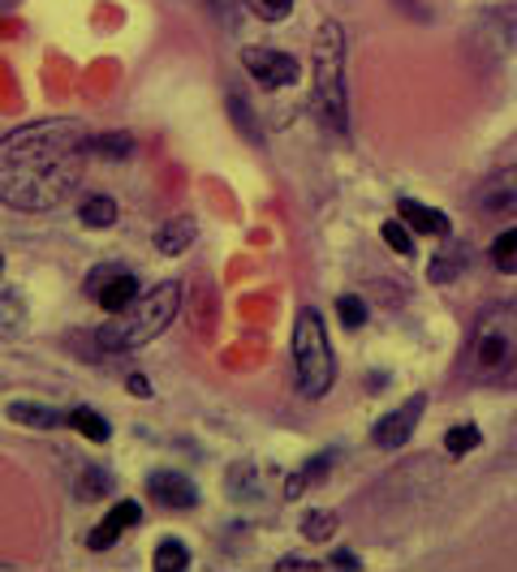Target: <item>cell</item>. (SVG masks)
Wrapping results in <instances>:
<instances>
[{
	"mask_svg": "<svg viewBox=\"0 0 517 572\" xmlns=\"http://www.w3.org/2000/svg\"><path fill=\"white\" fill-rule=\"evenodd\" d=\"M87 125L57 116L0 139V198L18 212L61 207L82 181Z\"/></svg>",
	"mask_w": 517,
	"mask_h": 572,
	"instance_id": "6da1fadb",
	"label": "cell"
},
{
	"mask_svg": "<svg viewBox=\"0 0 517 572\" xmlns=\"http://www.w3.org/2000/svg\"><path fill=\"white\" fill-rule=\"evenodd\" d=\"M160 572H182L190 569V551H185L182 538H164L160 547H155V560H151Z\"/></svg>",
	"mask_w": 517,
	"mask_h": 572,
	"instance_id": "ac0fdd59",
	"label": "cell"
},
{
	"mask_svg": "<svg viewBox=\"0 0 517 572\" xmlns=\"http://www.w3.org/2000/svg\"><path fill=\"white\" fill-rule=\"evenodd\" d=\"M315 112L324 130L345 134L349 112H345V35L336 22H320L315 31Z\"/></svg>",
	"mask_w": 517,
	"mask_h": 572,
	"instance_id": "277c9868",
	"label": "cell"
},
{
	"mask_svg": "<svg viewBox=\"0 0 517 572\" xmlns=\"http://www.w3.org/2000/svg\"><path fill=\"white\" fill-rule=\"evenodd\" d=\"M336 315H341V323L354 331V327L367 323V302H363L358 293H345V297H336Z\"/></svg>",
	"mask_w": 517,
	"mask_h": 572,
	"instance_id": "cb8c5ba5",
	"label": "cell"
},
{
	"mask_svg": "<svg viewBox=\"0 0 517 572\" xmlns=\"http://www.w3.org/2000/svg\"><path fill=\"white\" fill-rule=\"evenodd\" d=\"M242 65L255 78L258 86L267 91H281V86H294L297 82V61L281 48H242Z\"/></svg>",
	"mask_w": 517,
	"mask_h": 572,
	"instance_id": "8992f818",
	"label": "cell"
},
{
	"mask_svg": "<svg viewBox=\"0 0 517 572\" xmlns=\"http://www.w3.org/2000/svg\"><path fill=\"white\" fill-rule=\"evenodd\" d=\"M9 418L18 427H36V430H57L61 427V413L52 405H39V400H13L9 405Z\"/></svg>",
	"mask_w": 517,
	"mask_h": 572,
	"instance_id": "5bb4252c",
	"label": "cell"
},
{
	"mask_svg": "<svg viewBox=\"0 0 517 572\" xmlns=\"http://www.w3.org/2000/svg\"><path fill=\"white\" fill-rule=\"evenodd\" d=\"M491 263H496L500 272H517V228L500 233V237L491 242Z\"/></svg>",
	"mask_w": 517,
	"mask_h": 572,
	"instance_id": "603a6c76",
	"label": "cell"
},
{
	"mask_svg": "<svg viewBox=\"0 0 517 572\" xmlns=\"http://www.w3.org/2000/svg\"><path fill=\"white\" fill-rule=\"evenodd\" d=\"M178 306H182V285L178 280H164V285L139 293V302L121 315H112L95 336H100V349L109 354H130V349H143L151 345L169 323L178 319Z\"/></svg>",
	"mask_w": 517,
	"mask_h": 572,
	"instance_id": "7a4b0ae2",
	"label": "cell"
},
{
	"mask_svg": "<svg viewBox=\"0 0 517 572\" xmlns=\"http://www.w3.org/2000/svg\"><path fill=\"white\" fill-rule=\"evenodd\" d=\"M457 263H466V251H457V254H436V258H432V267H427V276H432V280H453V276L462 272Z\"/></svg>",
	"mask_w": 517,
	"mask_h": 572,
	"instance_id": "484cf974",
	"label": "cell"
},
{
	"mask_svg": "<svg viewBox=\"0 0 517 572\" xmlns=\"http://www.w3.org/2000/svg\"><path fill=\"white\" fill-rule=\"evenodd\" d=\"M302 534H306V542H328V538L336 534V517L328 508L306 512V517H302Z\"/></svg>",
	"mask_w": 517,
	"mask_h": 572,
	"instance_id": "7402d4cb",
	"label": "cell"
},
{
	"mask_svg": "<svg viewBox=\"0 0 517 572\" xmlns=\"http://www.w3.org/2000/svg\"><path fill=\"white\" fill-rule=\"evenodd\" d=\"M402 4H406L409 13H418V0H402Z\"/></svg>",
	"mask_w": 517,
	"mask_h": 572,
	"instance_id": "d6a6232c",
	"label": "cell"
},
{
	"mask_svg": "<svg viewBox=\"0 0 517 572\" xmlns=\"http://www.w3.org/2000/svg\"><path fill=\"white\" fill-rule=\"evenodd\" d=\"M423 405H427V396H409L406 405H397L393 413H384L375 430H371V439H375V448H384V452H397V448H406L409 439H414V427H418V418H423Z\"/></svg>",
	"mask_w": 517,
	"mask_h": 572,
	"instance_id": "52a82bcc",
	"label": "cell"
},
{
	"mask_svg": "<svg viewBox=\"0 0 517 572\" xmlns=\"http://www.w3.org/2000/svg\"><path fill=\"white\" fill-rule=\"evenodd\" d=\"M194 233H199V224H194L190 215H173L169 224H160V233H155V251L169 254V258H178V254L190 251Z\"/></svg>",
	"mask_w": 517,
	"mask_h": 572,
	"instance_id": "4fadbf2b",
	"label": "cell"
},
{
	"mask_svg": "<svg viewBox=\"0 0 517 572\" xmlns=\"http://www.w3.org/2000/svg\"><path fill=\"white\" fill-rule=\"evenodd\" d=\"M78 215H82L87 228H109V224H116V198H109V194H87Z\"/></svg>",
	"mask_w": 517,
	"mask_h": 572,
	"instance_id": "9a60e30c",
	"label": "cell"
},
{
	"mask_svg": "<svg viewBox=\"0 0 517 572\" xmlns=\"http://www.w3.org/2000/svg\"><path fill=\"white\" fill-rule=\"evenodd\" d=\"M276 569L281 572H320L324 564H320V560H306V555H285Z\"/></svg>",
	"mask_w": 517,
	"mask_h": 572,
	"instance_id": "f546056e",
	"label": "cell"
},
{
	"mask_svg": "<svg viewBox=\"0 0 517 572\" xmlns=\"http://www.w3.org/2000/svg\"><path fill=\"white\" fill-rule=\"evenodd\" d=\"M148 496L160 503V508H173V512H190V508H199V487H194L185 473H173V469L151 473Z\"/></svg>",
	"mask_w": 517,
	"mask_h": 572,
	"instance_id": "9c48e42d",
	"label": "cell"
},
{
	"mask_svg": "<svg viewBox=\"0 0 517 572\" xmlns=\"http://www.w3.org/2000/svg\"><path fill=\"white\" fill-rule=\"evenodd\" d=\"M82 151H87V155H112V160H121V155L134 151V139H130V134H87Z\"/></svg>",
	"mask_w": 517,
	"mask_h": 572,
	"instance_id": "e0dca14e",
	"label": "cell"
},
{
	"mask_svg": "<svg viewBox=\"0 0 517 572\" xmlns=\"http://www.w3.org/2000/svg\"><path fill=\"white\" fill-rule=\"evenodd\" d=\"M22 319H27L22 297H18V293H0V323H4V327H18Z\"/></svg>",
	"mask_w": 517,
	"mask_h": 572,
	"instance_id": "4316f807",
	"label": "cell"
},
{
	"mask_svg": "<svg viewBox=\"0 0 517 572\" xmlns=\"http://www.w3.org/2000/svg\"><path fill=\"white\" fill-rule=\"evenodd\" d=\"M517 366V302H505L496 310H487L475 323V340H470V370L479 379H496Z\"/></svg>",
	"mask_w": 517,
	"mask_h": 572,
	"instance_id": "5b68a950",
	"label": "cell"
},
{
	"mask_svg": "<svg viewBox=\"0 0 517 572\" xmlns=\"http://www.w3.org/2000/svg\"><path fill=\"white\" fill-rule=\"evenodd\" d=\"M255 9L267 18V22H281V18L294 13V0H255Z\"/></svg>",
	"mask_w": 517,
	"mask_h": 572,
	"instance_id": "83f0119b",
	"label": "cell"
},
{
	"mask_svg": "<svg viewBox=\"0 0 517 572\" xmlns=\"http://www.w3.org/2000/svg\"><path fill=\"white\" fill-rule=\"evenodd\" d=\"M130 392H134V396H151V384L143 379V375H130Z\"/></svg>",
	"mask_w": 517,
	"mask_h": 572,
	"instance_id": "1f68e13d",
	"label": "cell"
},
{
	"mask_svg": "<svg viewBox=\"0 0 517 572\" xmlns=\"http://www.w3.org/2000/svg\"><path fill=\"white\" fill-rule=\"evenodd\" d=\"M294 384L306 400L328 396L336 384V354L328 345V327L311 306L297 310L294 319Z\"/></svg>",
	"mask_w": 517,
	"mask_h": 572,
	"instance_id": "3957f363",
	"label": "cell"
},
{
	"mask_svg": "<svg viewBox=\"0 0 517 572\" xmlns=\"http://www.w3.org/2000/svg\"><path fill=\"white\" fill-rule=\"evenodd\" d=\"M379 233H384V246H388V251H397L402 258H406V254H414V237H409L406 219H388Z\"/></svg>",
	"mask_w": 517,
	"mask_h": 572,
	"instance_id": "d4e9b609",
	"label": "cell"
},
{
	"mask_svg": "<svg viewBox=\"0 0 517 572\" xmlns=\"http://www.w3.org/2000/svg\"><path fill=\"white\" fill-rule=\"evenodd\" d=\"M0 267H4V258H0Z\"/></svg>",
	"mask_w": 517,
	"mask_h": 572,
	"instance_id": "836d02e7",
	"label": "cell"
},
{
	"mask_svg": "<svg viewBox=\"0 0 517 572\" xmlns=\"http://www.w3.org/2000/svg\"><path fill=\"white\" fill-rule=\"evenodd\" d=\"M397 212H402L409 233H427V237H436V242H448V233H453L448 215L436 212V207H423V203H414V198H402Z\"/></svg>",
	"mask_w": 517,
	"mask_h": 572,
	"instance_id": "7c38bea8",
	"label": "cell"
},
{
	"mask_svg": "<svg viewBox=\"0 0 517 572\" xmlns=\"http://www.w3.org/2000/svg\"><path fill=\"white\" fill-rule=\"evenodd\" d=\"M87 288L95 293V302H100L109 315H121V310H130V306L139 302V280H134L130 272L112 267V263H104V267L87 280Z\"/></svg>",
	"mask_w": 517,
	"mask_h": 572,
	"instance_id": "ba28073f",
	"label": "cell"
},
{
	"mask_svg": "<svg viewBox=\"0 0 517 572\" xmlns=\"http://www.w3.org/2000/svg\"><path fill=\"white\" fill-rule=\"evenodd\" d=\"M324 569H345V572H354V569H363V564H358V555H354V551H333Z\"/></svg>",
	"mask_w": 517,
	"mask_h": 572,
	"instance_id": "4dcf8cb0",
	"label": "cell"
},
{
	"mask_svg": "<svg viewBox=\"0 0 517 572\" xmlns=\"http://www.w3.org/2000/svg\"><path fill=\"white\" fill-rule=\"evenodd\" d=\"M70 427H74L78 435H87L91 443H109V435H112L109 422H104L95 409H74V413H70Z\"/></svg>",
	"mask_w": 517,
	"mask_h": 572,
	"instance_id": "44dd1931",
	"label": "cell"
},
{
	"mask_svg": "<svg viewBox=\"0 0 517 572\" xmlns=\"http://www.w3.org/2000/svg\"><path fill=\"white\" fill-rule=\"evenodd\" d=\"M207 4H212V13H216V18H224L229 27L242 18V0H207Z\"/></svg>",
	"mask_w": 517,
	"mask_h": 572,
	"instance_id": "f1b7e54d",
	"label": "cell"
},
{
	"mask_svg": "<svg viewBox=\"0 0 517 572\" xmlns=\"http://www.w3.org/2000/svg\"><path fill=\"white\" fill-rule=\"evenodd\" d=\"M78 500H104L112 491V478H109V469H100V466H91V469H82V478H78Z\"/></svg>",
	"mask_w": 517,
	"mask_h": 572,
	"instance_id": "ffe728a7",
	"label": "cell"
},
{
	"mask_svg": "<svg viewBox=\"0 0 517 572\" xmlns=\"http://www.w3.org/2000/svg\"><path fill=\"white\" fill-rule=\"evenodd\" d=\"M475 207L483 215H517V168H505V173L483 181Z\"/></svg>",
	"mask_w": 517,
	"mask_h": 572,
	"instance_id": "30bf717a",
	"label": "cell"
},
{
	"mask_svg": "<svg viewBox=\"0 0 517 572\" xmlns=\"http://www.w3.org/2000/svg\"><path fill=\"white\" fill-rule=\"evenodd\" d=\"M229 496H233V500H258V496H263V478H258L255 469L251 466H233L229 469Z\"/></svg>",
	"mask_w": 517,
	"mask_h": 572,
	"instance_id": "2e32d148",
	"label": "cell"
},
{
	"mask_svg": "<svg viewBox=\"0 0 517 572\" xmlns=\"http://www.w3.org/2000/svg\"><path fill=\"white\" fill-rule=\"evenodd\" d=\"M479 443H483V430L475 427V422L448 427V435H444V452H448V457H466V452H475Z\"/></svg>",
	"mask_w": 517,
	"mask_h": 572,
	"instance_id": "d6986e66",
	"label": "cell"
},
{
	"mask_svg": "<svg viewBox=\"0 0 517 572\" xmlns=\"http://www.w3.org/2000/svg\"><path fill=\"white\" fill-rule=\"evenodd\" d=\"M139 517H143V508H139V503L121 500L116 508H109V517L87 534V547H91V551H109L112 542H121L125 530H134V525H139Z\"/></svg>",
	"mask_w": 517,
	"mask_h": 572,
	"instance_id": "8fae6325",
	"label": "cell"
}]
</instances>
